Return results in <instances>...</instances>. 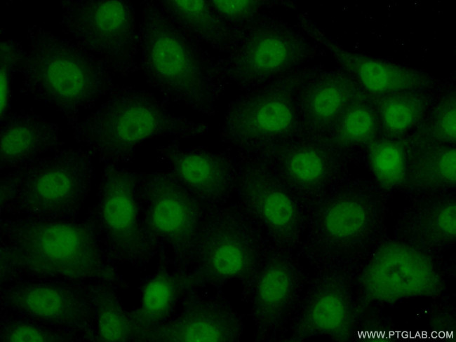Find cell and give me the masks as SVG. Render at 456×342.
<instances>
[{"instance_id":"obj_2","label":"cell","mask_w":456,"mask_h":342,"mask_svg":"<svg viewBox=\"0 0 456 342\" xmlns=\"http://www.w3.org/2000/svg\"><path fill=\"white\" fill-rule=\"evenodd\" d=\"M168 105L147 90L117 85L100 106L67 125L76 142L103 165H120L131 162L149 139L180 140L207 132L206 124L177 116Z\"/></svg>"},{"instance_id":"obj_25","label":"cell","mask_w":456,"mask_h":342,"mask_svg":"<svg viewBox=\"0 0 456 342\" xmlns=\"http://www.w3.org/2000/svg\"><path fill=\"white\" fill-rule=\"evenodd\" d=\"M372 170L378 182L386 187L400 184L405 174V158L401 145L394 141L379 140L369 149Z\"/></svg>"},{"instance_id":"obj_21","label":"cell","mask_w":456,"mask_h":342,"mask_svg":"<svg viewBox=\"0 0 456 342\" xmlns=\"http://www.w3.org/2000/svg\"><path fill=\"white\" fill-rule=\"evenodd\" d=\"M159 3L172 22L197 42L232 49L242 34L235 32L215 13L209 1L163 0Z\"/></svg>"},{"instance_id":"obj_18","label":"cell","mask_w":456,"mask_h":342,"mask_svg":"<svg viewBox=\"0 0 456 342\" xmlns=\"http://www.w3.org/2000/svg\"><path fill=\"white\" fill-rule=\"evenodd\" d=\"M235 189L241 208L277 238L290 235L296 223L293 202L258 168L243 164L236 174Z\"/></svg>"},{"instance_id":"obj_24","label":"cell","mask_w":456,"mask_h":342,"mask_svg":"<svg viewBox=\"0 0 456 342\" xmlns=\"http://www.w3.org/2000/svg\"><path fill=\"white\" fill-rule=\"evenodd\" d=\"M349 83L340 77H329L319 81L311 90L307 109L312 118L325 122L338 114L345 103Z\"/></svg>"},{"instance_id":"obj_31","label":"cell","mask_w":456,"mask_h":342,"mask_svg":"<svg viewBox=\"0 0 456 342\" xmlns=\"http://www.w3.org/2000/svg\"><path fill=\"white\" fill-rule=\"evenodd\" d=\"M215 13L229 26L250 22L260 8L259 1L248 0L209 1Z\"/></svg>"},{"instance_id":"obj_5","label":"cell","mask_w":456,"mask_h":342,"mask_svg":"<svg viewBox=\"0 0 456 342\" xmlns=\"http://www.w3.org/2000/svg\"><path fill=\"white\" fill-rule=\"evenodd\" d=\"M93 158L81 147L60 148L10 170L1 178V212L17 219H74L91 189Z\"/></svg>"},{"instance_id":"obj_15","label":"cell","mask_w":456,"mask_h":342,"mask_svg":"<svg viewBox=\"0 0 456 342\" xmlns=\"http://www.w3.org/2000/svg\"><path fill=\"white\" fill-rule=\"evenodd\" d=\"M297 53V48L288 36L253 29L243 33L232 48L225 61L224 72L247 88L284 69Z\"/></svg>"},{"instance_id":"obj_9","label":"cell","mask_w":456,"mask_h":342,"mask_svg":"<svg viewBox=\"0 0 456 342\" xmlns=\"http://www.w3.org/2000/svg\"><path fill=\"white\" fill-rule=\"evenodd\" d=\"M137 174L120 165H103L97 201L88 221L112 261L134 267L156 256L142 226Z\"/></svg>"},{"instance_id":"obj_17","label":"cell","mask_w":456,"mask_h":342,"mask_svg":"<svg viewBox=\"0 0 456 342\" xmlns=\"http://www.w3.org/2000/svg\"><path fill=\"white\" fill-rule=\"evenodd\" d=\"M1 170H12L64 145L59 126L32 111L8 113L1 120Z\"/></svg>"},{"instance_id":"obj_10","label":"cell","mask_w":456,"mask_h":342,"mask_svg":"<svg viewBox=\"0 0 456 342\" xmlns=\"http://www.w3.org/2000/svg\"><path fill=\"white\" fill-rule=\"evenodd\" d=\"M361 287L370 300L390 303L435 295L442 282L424 253L404 243L390 242L377 249L367 264Z\"/></svg>"},{"instance_id":"obj_14","label":"cell","mask_w":456,"mask_h":342,"mask_svg":"<svg viewBox=\"0 0 456 342\" xmlns=\"http://www.w3.org/2000/svg\"><path fill=\"white\" fill-rule=\"evenodd\" d=\"M292 121V109L284 99L248 93L229 104L220 136L230 146L250 151L269 136L286 131Z\"/></svg>"},{"instance_id":"obj_34","label":"cell","mask_w":456,"mask_h":342,"mask_svg":"<svg viewBox=\"0 0 456 342\" xmlns=\"http://www.w3.org/2000/svg\"><path fill=\"white\" fill-rule=\"evenodd\" d=\"M436 231L442 237L448 240L455 238L456 233V209L453 203L442 206L436 212L434 219Z\"/></svg>"},{"instance_id":"obj_26","label":"cell","mask_w":456,"mask_h":342,"mask_svg":"<svg viewBox=\"0 0 456 342\" xmlns=\"http://www.w3.org/2000/svg\"><path fill=\"white\" fill-rule=\"evenodd\" d=\"M422 111V104L419 97L405 92L387 94L380 104L383 124L394 133L410 129L417 121Z\"/></svg>"},{"instance_id":"obj_22","label":"cell","mask_w":456,"mask_h":342,"mask_svg":"<svg viewBox=\"0 0 456 342\" xmlns=\"http://www.w3.org/2000/svg\"><path fill=\"white\" fill-rule=\"evenodd\" d=\"M351 322L349 303L344 292L335 287H325L307 302L293 338L328 336L344 339L349 335Z\"/></svg>"},{"instance_id":"obj_12","label":"cell","mask_w":456,"mask_h":342,"mask_svg":"<svg viewBox=\"0 0 456 342\" xmlns=\"http://www.w3.org/2000/svg\"><path fill=\"white\" fill-rule=\"evenodd\" d=\"M157 158L208 210L222 206L235 188L231 160L201 147H185L174 139L156 149Z\"/></svg>"},{"instance_id":"obj_23","label":"cell","mask_w":456,"mask_h":342,"mask_svg":"<svg viewBox=\"0 0 456 342\" xmlns=\"http://www.w3.org/2000/svg\"><path fill=\"white\" fill-rule=\"evenodd\" d=\"M113 288L100 283L93 290L97 338L100 341H136L129 313L122 308Z\"/></svg>"},{"instance_id":"obj_6","label":"cell","mask_w":456,"mask_h":342,"mask_svg":"<svg viewBox=\"0 0 456 342\" xmlns=\"http://www.w3.org/2000/svg\"><path fill=\"white\" fill-rule=\"evenodd\" d=\"M137 196L143 231L161 266L190 271L209 210L169 171L138 172Z\"/></svg>"},{"instance_id":"obj_11","label":"cell","mask_w":456,"mask_h":342,"mask_svg":"<svg viewBox=\"0 0 456 342\" xmlns=\"http://www.w3.org/2000/svg\"><path fill=\"white\" fill-rule=\"evenodd\" d=\"M242 317L224 298L188 294L175 313L147 334L144 341L233 342L241 340Z\"/></svg>"},{"instance_id":"obj_33","label":"cell","mask_w":456,"mask_h":342,"mask_svg":"<svg viewBox=\"0 0 456 342\" xmlns=\"http://www.w3.org/2000/svg\"><path fill=\"white\" fill-rule=\"evenodd\" d=\"M434 131L436 136L442 140H455L456 108L454 97L448 98L442 103L435 118Z\"/></svg>"},{"instance_id":"obj_32","label":"cell","mask_w":456,"mask_h":342,"mask_svg":"<svg viewBox=\"0 0 456 342\" xmlns=\"http://www.w3.org/2000/svg\"><path fill=\"white\" fill-rule=\"evenodd\" d=\"M1 338L4 341H53L56 337L33 324L12 322L4 328Z\"/></svg>"},{"instance_id":"obj_7","label":"cell","mask_w":456,"mask_h":342,"mask_svg":"<svg viewBox=\"0 0 456 342\" xmlns=\"http://www.w3.org/2000/svg\"><path fill=\"white\" fill-rule=\"evenodd\" d=\"M262 261L253 220L241 207L208 210L190 269L199 288L220 287L233 280L246 284Z\"/></svg>"},{"instance_id":"obj_35","label":"cell","mask_w":456,"mask_h":342,"mask_svg":"<svg viewBox=\"0 0 456 342\" xmlns=\"http://www.w3.org/2000/svg\"><path fill=\"white\" fill-rule=\"evenodd\" d=\"M436 170L439 177L448 184H455L456 179V153L455 149L441 151L436 156Z\"/></svg>"},{"instance_id":"obj_29","label":"cell","mask_w":456,"mask_h":342,"mask_svg":"<svg viewBox=\"0 0 456 342\" xmlns=\"http://www.w3.org/2000/svg\"><path fill=\"white\" fill-rule=\"evenodd\" d=\"M375 130L372 112L366 107L349 109L343 117L338 130V139L344 143H360L370 139Z\"/></svg>"},{"instance_id":"obj_13","label":"cell","mask_w":456,"mask_h":342,"mask_svg":"<svg viewBox=\"0 0 456 342\" xmlns=\"http://www.w3.org/2000/svg\"><path fill=\"white\" fill-rule=\"evenodd\" d=\"M3 300L13 310L32 319L68 328H81L94 317L93 291L46 283H25L10 288Z\"/></svg>"},{"instance_id":"obj_1","label":"cell","mask_w":456,"mask_h":342,"mask_svg":"<svg viewBox=\"0 0 456 342\" xmlns=\"http://www.w3.org/2000/svg\"><path fill=\"white\" fill-rule=\"evenodd\" d=\"M1 260L43 276L126 287L88 221L4 219Z\"/></svg>"},{"instance_id":"obj_27","label":"cell","mask_w":456,"mask_h":342,"mask_svg":"<svg viewBox=\"0 0 456 342\" xmlns=\"http://www.w3.org/2000/svg\"><path fill=\"white\" fill-rule=\"evenodd\" d=\"M367 214L363 207L353 200H341L326 212L323 224L333 238L344 239L360 233L366 225Z\"/></svg>"},{"instance_id":"obj_16","label":"cell","mask_w":456,"mask_h":342,"mask_svg":"<svg viewBox=\"0 0 456 342\" xmlns=\"http://www.w3.org/2000/svg\"><path fill=\"white\" fill-rule=\"evenodd\" d=\"M245 285L257 338L269 339L282 325L290 306L295 289L293 269L283 258L262 261Z\"/></svg>"},{"instance_id":"obj_28","label":"cell","mask_w":456,"mask_h":342,"mask_svg":"<svg viewBox=\"0 0 456 342\" xmlns=\"http://www.w3.org/2000/svg\"><path fill=\"white\" fill-rule=\"evenodd\" d=\"M24 49L20 42L13 39L4 40L0 43L1 120L10 113L11 83L20 67Z\"/></svg>"},{"instance_id":"obj_30","label":"cell","mask_w":456,"mask_h":342,"mask_svg":"<svg viewBox=\"0 0 456 342\" xmlns=\"http://www.w3.org/2000/svg\"><path fill=\"white\" fill-rule=\"evenodd\" d=\"M288 170L297 182L310 184L322 177L324 165L321 158L315 151L304 149L294 153L290 157Z\"/></svg>"},{"instance_id":"obj_20","label":"cell","mask_w":456,"mask_h":342,"mask_svg":"<svg viewBox=\"0 0 456 342\" xmlns=\"http://www.w3.org/2000/svg\"><path fill=\"white\" fill-rule=\"evenodd\" d=\"M309 32L370 93L405 92L433 81L429 75L419 70L346 50L311 26Z\"/></svg>"},{"instance_id":"obj_19","label":"cell","mask_w":456,"mask_h":342,"mask_svg":"<svg viewBox=\"0 0 456 342\" xmlns=\"http://www.w3.org/2000/svg\"><path fill=\"white\" fill-rule=\"evenodd\" d=\"M199 289L190 271L161 266L144 285L140 306L129 312L136 341H144L175 313L188 294Z\"/></svg>"},{"instance_id":"obj_4","label":"cell","mask_w":456,"mask_h":342,"mask_svg":"<svg viewBox=\"0 0 456 342\" xmlns=\"http://www.w3.org/2000/svg\"><path fill=\"white\" fill-rule=\"evenodd\" d=\"M138 69L167 103L211 114L218 76L197 41L177 27L159 1L142 3Z\"/></svg>"},{"instance_id":"obj_8","label":"cell","mask_w":456,"mask_h":342,"mask_svg":"<svg viewBox=\"0 0 456 342\" xmlns=\"http://www.w3.org/2000/svg\"><path fill=\"white\" fill-rule=\"evenodd\" d=\"M60 6L62 32L102 61L114 76L139 71L138 27L129 1L63 0Z\"/></svg>"},{"instance_id":"obj_3","label":"cell","mask_w":456,"mask_h":342,"mask_svg":"<svg viewBox=\"0 0 456 342\" xmlns=\"http://www.w3.org/2000/svg\"><path fill=\"white\" fill-rule=\"evenodd\" d=\"M18 71L20 92L58 111L69 123L117 86L102 61L71 39L39 25L27 28Z\"/></svg>"}]
</instances>
